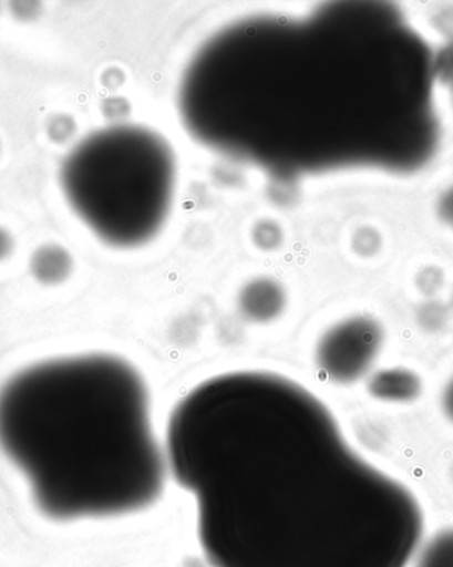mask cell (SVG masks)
Masks as SVG:
<instances>
[{"instance_id": "3957f363", "label": "cell", "mask_w": 453, "mask_h": 567, "mask_svg": "<svg viewBox=\"0 0 453 567\" xmlns=\"http://www.w3.org/2000/svg\"><path fill=\"white\" fill-rule=\"evenodd\" d=\"M382 347L380 323L356 317L330 329L320 342L322 373L338 383H350L368 373Z\"/></svg>"}, {"instance_id": "6da1fadb", "label": "cell", "mask_w": 453, "mask_h": 567, "mask_svg": "<svg viewBox=\"0 0 453 567\" xmlns=\"http://www.w3.org/2000/svg\"><path fill=\"white\" fill-rule=\"evenodd\" d=\"M164 444L213 567H408L421 546L415 496L288 375L206 378L175 403Z\"/></svg>"}, {"instance_id": "5b68a950", "label": "cell", "mask_w": 453, "mask_h": 567, "mask_svg": "<svg viewBox=\"0 0 453 567\" xmlns=\"http://www.w3.org/2000/svg\"><path fill=\"white\" fill-rule=\"evenodd\" d=\"M73 260L66 249L60 246L40 247L31 259V271L45 286L63 282L72 272Z\"/></svg>"}, {"instance_id": "9c48e42d", "label": "cell", "mask_w": 453, "mask_h": 567, "mask_svg": "<svg viewBox=\"0 0 453 567\" xmlns=\"http://www.w3.org/2000/svg\"><path fill=\"white\" fill-rule=\"evenodd\" d=\"M12 239L9 233L0 227V261L7 258L11 254Z\"/></svg>"}, {"instance_id": "277c9868", "label": "cell", "mask_w": 453, "mask_h": 567, "mask_svg": "<svg viewBox=\"0 0 453 567\" xmlns=\"http://www.w3.org/2000/svg\"><path fill=\"white\" fill-rule=\"evenodd\" d=\"M284 290L275 280L255 279L241 292L243 308L255 319H270L282 308Z\"/></svg>"}, {"instance_id": "7a4b0ae2", "label": "cell", "mask_w": 453, "mask_h": 567, "mask_svg": "<svg viewBox=\"0 0 453 567\" xmlns=\"http://www.w3.org/2000/svg\"><path fill=\"white\" fill-rule=\"evenodd\" d=\"M0 451L55 524L151 509L165 494V444L138 367L113 353L32 364L0 390Z\"/></svg>"}, {"instance_id": "52a82bcc", "label": "cell", "mask_w": 453, "mask_h": 567, "mask_svg": "<svg viewBox=\"0 0 453 567\" xmlns=\"http://www.w3.org/2000/svg\"><path fill=\"white\" fill-rule=\"evenodd\" d=\"M76 133V123L68 114H56L47 126L49 138L56 145H63L70 141Z\"/></svg>"}, {"instance_id": "8992f818", "label": "cell", "mask_w": 453, "mask_h": 567, "mask_svg": "<svg viewBox=\"0 0 453 567\" xmlns=\"http://www.w3.org/2000/svg\"><path fill=\"white\" fill-rule=\"evenodd\" d=\"M416 567H453V529L439 533L431 539Z\"/></svg>"}, {"instance_id": "ba28073f", "label": "cell", "mask_w": 453, "mask_h": 567, "mask_svg": "<svg viewBox=\"0 0 453 567\" xmlns=\"http://www.w3.org/2000/svg\"><path fill=\"white\" fill-rule=\"evenodd\" d=\"M10 6L13 18L20 22H33L42 12V3L38 2H12Z\"/></svg>"}, {"instance_id": "30bf717a", "label": "cell", "mask_w": 453, "mask_h": 567, "mask_svg": "<svg viewBox=\"0 0 453 567\" xmlns=\"http://www.w3.org/2000/svg\"><path fill=\"white\" fill-rule=\"evenodd\" d=\"M443 408L445 415L453 422V378L444 390Z\"/></svg>"}]
</instances>
